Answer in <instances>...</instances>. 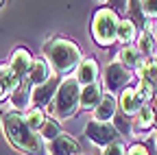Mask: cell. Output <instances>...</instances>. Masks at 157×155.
Instances as JSON below:
<instances>
[{
  "label": "cell",
  "instance_id": "1",
  "mask_svg": "<svg viewBox=\"0 0 157 155\" xmlns=\"http://www.w3.org/2000/svg\"><path fill=\"white\" fill-rule=\"evenodd\" d=\"M2 127H5V133L7 138L24 153H31V155H42L44 153V144H42V138L26 125V118L20 111H9L2 116Z\"/></svg>",
  "mask_w": 157,
  "mask_h": 155
},
{
  "label": "cell",
  "instance_id": "2",
  "mask_svg": "<svg viewBox=\"0 0 157 155\" xmlns=\"http://www.w3.org/2000/svg\"><path fill=\"white\" fill-rule=\"evenodd\" d=\"M46 57L48 64L57 74H66L72 68H76V64H81V50L76 44L68 42V40H52L46 44Z\"/></svg>",
  "mask_w": 157,
  "mask_h": 155
},
{
  "label": "cell",
  "instance_id": "3",
  "mask_svg": "<svg viewBox=\"0 0 157 155\" xmlns=\"http://www.w3.org/2000/svg\"><path fill=\"white\" fill-rule=\"evenodd\" d=\"M76 105H81V85H78L76 76H68L59 85L55 94V103H50L48 111L59 118H70L76 111Z\"/></svg>",
  "mask_w": 157,
  "mask_h": 155
},
{
  "label": "cell",
  "instance_id": "4",
  "mask_svg": "<svg viewBox=\"0 0 157 155\" xmlns=\"http://www.w3.org/2000/svg\"><path fill=\"white\" fill-rule=\"evenodd\" d=\"M118 24H120V20H118V15L113 9H98L92 17V35L96 44L101 46H109L118 40Z\"/></svg>",
  "mask_w": 157,
  "mask_h": 155
},
{
  "label": "cell",
  "instance_id": "5",
  "mask_svg": "<svg viewBox=\"0 0 157 155\" xmlns=\"http://www.w3.org/2000/svg\"><path fill=\"white\" fill-rule=\"evenodd\" d=\"M103 81H105V87L113 94V92H124L127 90V85H129V81H131V74H129V70L120 64V61H111V64H107V68H105V74H103Z\"/></svg>",
  "mask_w": 157,
  "mask_h": 155
},
{
  "label": "cell",
  "instance_id": "6",
  "mask_svg": "<svg viewBox=\"0 0 157 155\" xmlns=\"http://www.w3.org/2000/svg\"><path fill=\"white\" fill-rule=\"evenodd\" d=\"M85 135H87V140L94 142L96 146H105V149H107L109 144L116 142V138H118V129L111 127L109 122L92 120V122H87V127H85Z\"/></svg>",
  "mask_w": 157,
  "mask_h": 155
},
{
  "label": "cell",
  "instance_id": "7",
  "mask_svg": "<svg viewBox=\"0 0 157 155\" xmlns=\"http://www.w3.org/2000/svg\"><path fill=\"white\" fill-rule=\"evenodd\" d=\"M78 153V142L72 135L61 133L59 138L48 142V155H76Z\"/></svg>",
  "mask_w": 157,
  "mask_h": 155
},
{
  "label": "cell",
  "instance_id": "8",
  "mask_svg": "<svg viewBox=\"0 0 157 155\" xmlns=\"http://www.w3.org/2000/svg\"><path fill=\"white\" fill-rule=\"evenodd\" d=\"M96 79H98V61L96 59H83L81 64H78V68H76L78 85H83V87L94 85V83H98Z\"/></svg>",
  "mask_w": 157,
  "mask_h": 155
},
{
  "label": "cell",
  "instance_id": "9",
  "mask_svg": "<svg viewBox=\"0 0 157 155\" xmlns=\"http://www.w3.org/2000/svg\"><path fill=\"white\" fill-rule=\"evenodd\" d=\"M142 107H144V101H142V96H140V92H137V90L127 87V90L120 94V109H122L127 116L140 114Z\"/></svg>",
  "mask_w": 157,
  "mask_h": 155
},
{
  "label": "cell",
  "instance_id": "10",
  "mask_svg": "<svg viewBox=\"0 0 157 155\" xmlns=\"http://www.w3.org/2000/svg\"><path fill=\"white\" fill-rule=\"evenodd\" d=\"M59 85H61V83H59L55 76H52V79H48L44 85L35 87V90H33V105H35V107H44V105H48V101L52 99V94H57Z\"/></svg>",
  "mask_w": 157,
  "mask_h": 155
},
{
  "label": "cell",
  "instance_id": "11",
  "mask_svg": "<svg viewBox=\"0 0 157 155\" xmlns=\"http://www.w3.org/2000/svg\"><path fill=\"white\" fill-rule=\"evenodd\" d=\"M31 66H33V59H31V52H29L26 48H17V50L13 52V57H11V64H9L11 72H13V74H17L20 79H22L24 74H29Z\"/></svg>",
  "mask_w": 157,
  "mask_h": 155
},
{
  "label": "cell",
  "instance_id": "12",
  "mask_svg": "<svg viewBox=\"0 0 157 155\" xmlns=\"http://www.w3.org/2000/svg\"><path fill=\"white\" fill-rule=\"evenodd\" d=\"M26 79H29V83H31V85H35V87L44 85V83L50 79L48 61H44V59H35V61H33V66H31V70H29V74H26Z\"/></svg>",
  "mask_w": 157,
  "mask_h": 155
},
{
  "label": "cell",
  "instance_id": "13",
  "mask_svg": "<svg viewBox=\"0 0 157 155\" xmlns=\"http://www.w3.org/2000/svg\"><path fill=\"white\" fill-rule=\"evenodd\" d=\"M113 118H116V99H113V94H105L101 105L94 109V120L107 122V120H113Z\"/></svg>",
  "mask_w": 157,
  "mask_h": 155
},
{
  "label": "cell",
  "instance_id": "14",
  "mask_svg": "<svg viewBox=\"0 0 157 155\" xmlns=\"http://www.w3.org/2000/svg\"><path fill=\"white\" fill-rule=\"evenodd\" d=\"M103 96H105V94H103V90H101V85H98V83L83 87V90H81V107H83V109H96L98 105H101Z\"/></svg>",
  "mask_w": 157,
  "mask_h": 155
},
{
  "label": "cell",
  "instance_id": "15",
  "mask_svg": "<svg viewBox=\"0 0 157 155\" xmlns=\"http://www.w3.org/2000/svg\"><path fill=\"white\" fill-rule=\"evenodd\" d=\"M29 79L26 81H22V85H20L17 90H15V94L11 96V105H13V109H26L31 103H33V90H29Z\"/></svg>",
  "mask_w": 157,
  "mask_h": 155
},
{
  "label": "cell",
  "instance_id": "16",
  "mask_svg": "<svg viewBox=\"0 0 157 155\" xmlns=\"http://www.w3.org/2000/svg\"><path fill=\"white\" fill-rule=\"evenodd\" d=\"M144 59H146V57H142L140 48H135V46H124V48L120 50V64H122L127 70L137 68Z\"/></svg>",
  "mask_w": 157,
  "mask_h": 155
},
{
  "label": "cell",
  "instance_id": "17",
  "mask_svg": "<svg viewBox=\"0 0 157 155\" xmlns=\"http://www.w3.org/2000/svg\"><path fill=\"white\" fill-rule=\"evenodd\" d=\"M153 122H155V111H153V107H146L144 105L140 109V114H137V118H135L133 133H148L151 127H153Z\"/></svg>",
  "mask_w": 157,
  "mask_h": 155
},
{
  "label": "cell",
  "instance_id": "18",
  "mask_svg": "<svg viewBox=\"0 0 157 155\" xmlns=\"http://www.w3.org/2000/svg\"><path fill=\"white\" fill-rule=\"evenodd\" d=\"M20 85H22V79H20L17 74H13V72H11V68H9V74L5 76L2 81H0V101L11 99Z\"/></svg>",
  "mask_w": 157,
  "mask_h": 155
},
{
  "label": "cell",
  "instance_id": "19",
  "mask_svg": "<svg viewBox=\"0 0 157 155\" xmlns=\"http://www.w3.org/2000/svg\"><path fill=\"white\" fill-rule=\"evenodd\" d=\"M137 37V31H135V24L129 20H120V24H118V40H120L122 44H127V46H131V42Z\"/></svg>",
  "mask_w": 157,
  "mask_h": 155
},
{
  "label": "cell",
  "instance_id": "20",
  "mask_svg": "<svg viewBox=\"0 0 157 155\" xmlns=\"http://www.w3.org/2000/svg\"><path fill=\"white\" fill-rule=\"evenodd\" d=\"M24 118H26V125H29L33 131H42V127H44V122H46V116H44L42 109H31Z\"/></svg>",
  "mask_w": 157,
  "mask_h": 155
},
{
  "label": "cell",
  "instance_id": "21",
  "mask_svg": "<svg viewBox=\"0 0 157 155\" xmlns=\"http://www.w3.org/2000/svg\"><path fill=\"white\" fill-rule=\"evenodd\" d=\"M39 135H42L44 140H48V142H52L55 138H59V125L52 120V118H46V122H44V127H42V131H39Z\"/></svg>",
  "mask_w": 157,
  "mask_h": 155
},
{
  "label": "cell",
  "instance_id": "22",
  "mask_svg": "<svg viewBox=\"0 0 157 155\" xmlns=\"http://www.w3.org/2000/svg\"><path fill=\"white\" fill-rule=\"evenodd\" d=\"M155 46H157V44H155V37H153V35H151V31L146 29V31L140 35V52H142V55H146V57H151Z\"/></svg>",
  "mask_w": 157,
  "mask_h": 155
},
{
  "label": "cell",
  "instance_id": "23",
  "mask_svg": "<svg viewBox=\"0 0 157 155\" xmlns=\"http://www.w3.org/2000/svg\"><path fill=\"white\" fill-rule=\"evenodd\" d=\"M142 81L151 83V85L157 90V61H148L146 72H144V76H142Z\"/></svg>",
  "mask_w": 157,
  "mask_h": 155
},
{
  "label": "cell",
  "instance_id": "24",
  "mask_svg": "<svg viewBox=\"0 0 157 155\" xmlns=\"http://www.w3.org/2000/svg\"><path fill=\"white\" fill-rule=\"evenodd\" d=\"M137 92H140V96H142V101L146 103V101H153V99H157V94H155V87L151 85V83H146V81H140V87H137Z\"/></svg>",
  "mask_w": 157,
  "mask_h": 155
},
{
  "label": "cell",
  "instance_id": "25",
  "mask_svg": "<svg viewBox=\"0 0 157 155\" xmlns=\"http://www.w3.org/2000/svg\"><path fill=\"white\" fill-rule=\"evenodd\" d=\"M103 155H127V151H124V146L120 142H113L103 151Z\"/></svg>",
  "mask_w": 157,
  "mask_h": 155
},
{
  "label": "cell",
  "instance_id": "26",
  "mask_svg": "<svg viewBox=\"0 0 157 155\" xmlns=\"http://www.w3.org/2000/svg\"><path fill=\"white\" fill-rule=\"evenodd\" d=\"M142 5V11L151 17H157V0H146V2H140Z\"/></svg>",
  "mask_w": 157,
  "mask_h": 155
},
{
  "label": "cell",
  "instance_id": "27",
  "mask_svg": "<svg viewBox=\"0 0 157 155\" xmlns=\"http://www.w3.org/2000/svg\"><path fill=\"white\" fill-rule=\"evenodd\" d=\"M127 155H148V149H146L144 144H133Z\"/></svg>",
  "mask_w": 157,
  "mask_h": 155
},
{
  "label": "cell",
  "instance_id": "28",
  "mask_svg": "<svg viewBox=\"0 0 157 155\" xmlns=\"http://www.w3.org/2000/svg\"><path fill=\"white\" fill-rule=\"evenodd\" d=\"M7 74H9V66H0V81H2Z\"/></svg>",
  "mask_w": 157,
  "mask_h": 155
},
{
  "label": "cell",
  "instance_id": "29",
  "mask_svg": "<svg viewBox=\"0 0 157 155\" xmlns=\"http://www.w3.org/2000/svg\"><path fill=\"white\" fill-rule=\"evenodd\" d=\"M153 37H155V44H157V26H155V35Z\"/></svg>",
  "mask_w": 157,
  "mask_h": 155
},
{
  "label": "cell",
  "instance_id": "30",
  "mask_svg": "<svg viewBox=\"0 0 157 155\" xmlns=\"http://www.w3.org/2000/svg\"><path fill=\"white\" fill-rule=\"evenodd\" d=\"M155 144H157V133H155Z\"/></svg>",
  "mask_w": 157,
  "mask_h": 155
}]
</instances>
